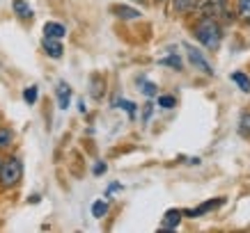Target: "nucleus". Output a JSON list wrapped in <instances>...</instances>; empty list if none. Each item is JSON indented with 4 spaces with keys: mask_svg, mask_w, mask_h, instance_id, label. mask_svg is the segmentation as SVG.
Masks as SVG:
<instances>
[{
    "mask_svg": "<svg viewBox=\"0 0 250 233\" xmlns=\"http://www.w3.org/2000/svg\"><path fill=\"white\" fill-rule=\"evenodd\" d=\"M193 35L200 44L209 48V51H218L220 41H223V28H220V23L211 16H205V18H200V21L193 25Z\"/></svg>",
    "mask_w": 250,
    "mask_h": 233,
    "instance_id": "obj_1",
    "label": "nucleus"
},
{
    "mask_svg": "<svg viewBox=\"0 0 250 233\" xmlns=\"http://www.w3.org/2000/svg\"><path fill=\"white\" fill-rule=\"evenodd\" d=\"M23 179V162L19 156H9L0 162V188L12 190L16 188Z\"/></svg>",
    "mask_w": 250,
    "mask_h": 233,
    "instance_id": "obj_2",
    "label": "nucleus"
},
{
    "mask_svg": "<svg viewBox=\"0 0 250 233\" xmlns=\"http://www.w3.org/2000/svg\"><path fill=\"white\" fill-rule=\"evenodd\" d=\"M186 53H188L190 67L195 69V71H200V73H205V75H213V67L207 62L202 51H197V48H193L190 44H186Z\"/></svg>",
    "mask_w": 250,
    "mask_h": 233,
    "instance_id": "obj_3",
    "label": "nucleus"
},
{
    "mask_svg": "<svg viewBox=\"0 0 250 233\" xmlns=\"http://www.w3.org/2000/svg\"><path fill=\"white\" fill-rule=\"evenodd\" d=\"M205 16H211V18H232L228 9V0H205Z\"/></svg>",
    "mask_w": 250,
    "mask_h": 233,
    "instance_id": "obj_4",
    "label": "nucleus"
},
{
    "mask_svg": "<svg viewBox=\"0 0 250 233\" xmlns=\"http://www.w3.org/2000/svg\"><path fill=\"white\" fill-rule=\"evenodd\" d=\"M42 48L44 53L51 57V60H60L64 55V46H62V39H53V37H44L42 39Z\"/></svg>",
    "mask_w": 250,
    "mask_h": 233,
    "instance_id": "obj_5",
    "label": "nucleus"
},
{
    "mask_svg": "<svg viewBox=\"0 0 250 233\" xmlns=\"http://www.w3.org/2000/svg\"><path fill=\"white\" fill-rule=\"evenodd\" d=\"M223 203H225V197H218V199H213V201L200 203V206H197V208H193V211H182V215H186V217H202L205 213L216 211V208H220Z\"/></svg>",
    "mask_w": 250,
    "mask_h": 233,
    "instance_id": "obj_6",
    "label": "nucleus"
},
{
    "mask_svg": "<svg viewBox=\"0 0 250 233\" xmlns=\"http://www.w3.org/2000/svg\"><path fill=\"white\" fill-rule=\"evenodd\" d=\"M55 96H58V106H60V110H67L69 103H71V87H69L64 80H60L58 87H55Z\"/></svg>",
    "mask_w": 250,
    "mask_h": 233,
    "instance_id": "obj_7",
    "label": "nucleus"
},
{
    "mask_svg": "<svg viewBox=\"0 0 250 233\" xmlns=\"http://www.w3.org/2000/svg\"><path fill=\"white\" fill-rule=\"evenodd\" d=\"M110 12H113L117 18H122V21H133V18H140V12L133 9V7H129V5H113Z\"/></svg>",
    "mask_w": 250,
    "mask_h": 233,
    "instance_id": "obj_8",
    "label": "nucleus"
},
{
    "mask_svg": "<svg viewBox=\"0 0 250 233\" xmlns=\"http://www.w3.org/2000/svg\"><path fill=\"white\" fill-rule=\"evenodd\" d=\"M179 224H182V211H167L166 215H163L161 229H163V231H174Z\"/></svg>",
    "mask_w": 250,
    "mask_h": 233,
    "instance_id": "obj_9",
    "label": "nucleus"
},
{
    "mask_svg": "<svg viewBox=\"0 0 250 233\" xmlns=\"http://www.w3.org/2000/svg\"><path fill=\"white\" fill-rule=\"evenodd\" d=\"M64 35H67V28H64V23H58V21H48V23H44V37L62 39Z\"/></svg>",
    "mask_w": 250,
    "mask_h": 233,
    "instance_id": "obj_10",
    "label": "nucleus"
},
{
    "mask_svg": "<svg viewBox=\"0 0 250 233\" xmlns=\"http://www.w3.org/2000/svg\"><path fill=\"white\" fill-rule=\"evenodd\" d=\"M12 9H14V14L19 16V18H25V21H30L32 16H35L32 7L25 0H12Z\"/></svg>",
    "mask_w": 250,
    "mask_h": 233,
    "instance_id": "obj_11",
    "label": "nucleus"
},
{
    "mask_svg": "<svg viewBox=\"0 0 250 233\" xmlns=\"http://www.w3.org/2000/svg\"><path fill=\"white\" fill-rule=\"evenodd\" d=\"M229 80H232V83H234L241 91H246V94L250 91V78H248V73H243V71H234V73L229 75Z\"/></svg>",
    "mask_w": 250,
    "mask_h": 233,
    "instance_id": "obj_12",
    "label": "nucleus"
},
{
    "mask_svg": "<svg viewBox=\"0 0 250 233\" xmlns=\"http://www.w3.org/2000/svg\"><path fill=\"white\" fill-rule=\"evenodd\" d=\"M14 142V130L7 126H0V151L9 149V144Z\"/></svg>",
    "mask_w": 250,
    "mask_h": 233,
    "instance_id": "obj_13",
    "label": "nucleus"
},
{
    "mask_svg": "<svg viewBox=\"0 0 250 233\" xmlns=\"http://www.w3.org/2000/svg\"><path fill=\"white\" fill-rule=\"evenodd\" d=\"M115 106L122 108V110H124V112H126V114L131 117V119H136V114H138V106L133 103V101H124V98H117V101H115Z\"/></svg>",
    "mask_w": 250,
    "mask_h": 233,
    "instance_id": "obj_14",
    "label": "nucleus"
},
{
    "mask_svg": "<svg viewBox=\"0 0 250 233\" xmlns=\"http://www.w3.org/2000/svg\"><path fill=\"white\" fill-rule=\"evenodd\" d=\"M159 64H163V67H172L174 71H182L184 69V62L182 57L174 53V55H167V57H163V60H159Z\"/></svg>",
    "mask_w": 250,
    "mask_h": 233,
    "instance_id": "obj_15",
    "label": "nucleus"
},
{
    "mask_svg": "<svg viewBox=\"0 0 250 233\" xmlns=\"http://www.w3.org/2000/svg\"><path fill=\"white\" fill-rule=\"evenodd\" d=\"M106 213H108V201H104V199H97V201L92 203V217H106Z\"/></svg>",
    "mask_w": 250,
    "mask_h": 233,
    "instance_id": "obj_16",
    "label": "nucleus"
},
{
    "mask_svg": "<svg viewBox=\"0 0 250 233\" xmlns=\"http://www.w3.org/2000/svg\"><path fill=\"white\" fill-rule=\"evenodd\" d=\"M138 85H140V91H143L147 98H154V96H156V90H159V87H156L154 83L145 80V78H138Z\"/></svg>",
    "mask_w": 250,
    "mask_h": 233,
    "instance_id": "obj_17",
    "label": "nucleus"
},
{
    "mask_svg": "<svg viewBox=\"0 0 250 233\" xmlns=\"http://www.w3.org/2000/svg\"><path fill=\"white\" fill-rule=\"evenodd\" d=\"M37 96H39L37 85H30V87H25V90H23V101H25L28 106H35V103H37Z\"/></svg>",
    "mask_w": 250,
    "mask_h": 233,
    "instance_id": "obj_18",
    "label": "nucleus"
},
{
    "mask_svg": "<svg viewBox=\"0 0 250 233\" xmlns=\"http://www.w3.org/2000/svg\"><path fill=\"white\" fill-rule=\"evenodd\" d=\"M236 12L241 21L250 23V0H236Z\"/></svg>",
    "mask_w": 250,
    "mask_h": 233,
    "instance_id": "obj_19",
    "label": "nucleus"
},
{
    "mask_svg": "<svg viewBox=\"0 0 250 233\" xmlns=\"http://www.w3.org/2000/svg\"><path fill=\"white\" fill-rule=\"evenodd\" d=\"M156 106L163 108V110H172V108L177 106V98L170 96V94H163V96L156 98Z\"/></svg>",
    "mask_w": 250,
    "mask_h": 233,
    "instance_id": "obj_20",
    "label": "nucleus"
},
{
    "mask_svg": "<svg viewBox=\"0 0 250 233\" xmlns=\"http://www.w3.org/2000/svg\"><path fill=\"white\" fill-rule=\"evenodd\" d=\"M193 2H195V0H172V9L177 14H186V12L193 7Z\"/></svg>",
    "mask_w": 250,
    "mask_h": 233,
    "instance_id": "obj_21",
    "label": "nucleus"
},
{
    "mask_svg": "<svg viewBox=\"0 0 250 233\" xmlns=\"http://www.w3.org/2000/svg\"><path fill=\"white\" fill-rule=\"evenodd\" d=\"M239 133L246 135V137H250V112H246L241 119H239Z\"/></svg>",
    "mask_w": 250,
    "mask_h": 233,
    "instance_id": "obj_22",
    "label": "nucleus"
},
{
    "mask_svg": "<svg viewBox=\"0 0 250 233\" xmlns=\"http://www.w3.org/2000/svg\"><path fill=\"white\" fill-rule=\"evenodd\" d=\"M106 172H108V165L104 162V160H99V162H94V167H92V174H94V176H104Z\"/></svg>",
    "mask_w": 250,
    "mask_h": 233,
    "instance_id": "obj_23",
    "label": "nucleus"
},
{
    "mask_svg": "<svg viewBox=\"0 0 250 233\" xmlns=\"http://www.w3.org/2000/svg\"><path fill=\"white\" fill-rule=\"evenodd\" d=\"M152 112H154V106H152V103H147V106L143 108V121H145V124L149 121V117H152Z\"/></svg>",
    "mask_w": 250,
    "mask_h": 233,
    "instance_id": "obj_24",
    "label": "nucleus"
},
{
    "mask_svg": "<svg viewBox=\"0 0 250 233\" xmlns=\"http://www.w3.org/2000/svg\"><path fill=\"white\" fill-rule=\"evenodd\" d=\"M117 190H122L120 183H113V185H108V195H113V192H117Z\"/></svg>",
    "mask_w": 250,
    "mask_h": 233,
    "instance_id": "obj_25",
    "label": "nucleus"
},
{
    "mask_svg": "<svg viewBox=\"0 0 250 233\" xmlns=\"http://www.w3.org/2000/svg\"><path fill=\"white\" fill-rule=\"evenodd\" d=\"M39 201H42V197H39V195H30V197H28V203H39Z\"/></svg>",
    "mask_w": 250,
    "mask_h": 233,
    "instance_id": "obj_26",
    "label": "nucleus"
},
{
    "mask_svg": "<svg viewBox=\"0 0 250 233\" xmlns=\"http://www.w3.org/2000/svg\"><path fill=\"white\" fill-rule=\"evenodd\" d=\"M156 2H163V0H156Z\"/></svg>",
    "mask_w": 250,
    "mask_h": 233,
    "instance_id": "obj_27",
    "label": "nucleus"
},
{
    "mask_svg": "<svg viewBox=\"0 0 250 233\" xmlns=\"http://www.w3.org/2000/svg\"><path fill=\"white\" fill-rule=\"evenodd\" d=\"M0 162H2V158H0Z\"/></svg>",
    "mask_w": 250,
    "mask_h": 233,
    "instance_id": "obj_28",
    "label": "nucleus"
}]
</instances>
